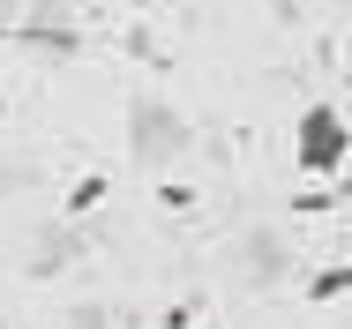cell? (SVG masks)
Listing matches in <instances>:
<instances>
[{"instance_id": "obj_1", "label": "cell", "mask_w": 352, "mask_h": 329, "mask_svg": "<svg viewBox=\"0 0 352 329\" xmlns=\"http://www.w3.org/2000/svg\"><path fill=\"white\" fill-rule=\"evenodd\" d=\"M292 157H300V172L307 180H322V172H338L352 157V128L338 105H307L300 113V128H292Z\"/></svg>"}, {"instance_id": "obj_2", "label": "cell", "mask_w": 352, "mask_h": 329, "mask_svg": "<svg viewBox=\"0 0 352 329\" xmlns=\"http://www.w3.org/2000/svg\"><path fill=\"white\" fill-rule=\"evenodd\" d=\"M180 142H188V128H180L165 105L142 98V105H135V157H142V165H165V157H180Z\"/></svg>"}, {"instance_id": "obj_3", "label": "cell", "mask_w": 352, "mask_h": 329, "mask_svg": "<svg viewBox=\"0 0 352 329\" xmlns=\"http://www.w3.org/2000/svg\"><path fill=\"white\" fill-rule=\"evenodd\" d=\"M338 292H352V269H322L315 277V299H338Z\"/></svg>"}]
</instances>
